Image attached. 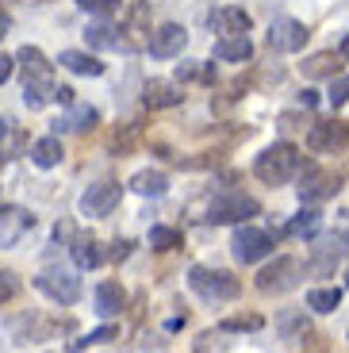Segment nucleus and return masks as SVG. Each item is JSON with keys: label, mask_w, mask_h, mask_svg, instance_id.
<instances>
[{"label": "nucleus", "mask_w": 349, "mask_h": 353, "mask_svg": "<svg viewBox=\"0 0 349 353\" xmlns=\"http://www.w3.org/2000/svg\"><path fill=\"white\" fill-rule=\"evenodd\" d=\"M127 254H131V242H115V250H112L115 261H119V257H127Z\"/></svg>", "instance_id": "36"}, {"label": "nucleus", "mask_w": 349, "mask_h": 353, "mask_svg": "<svg viewBox=\"0 0 349 353\" xmlns=\"http://www.w3.org/2000/svg\"><path fill=\"white\" fill-rule=\"evenodd\" d=\"M346 284H349V276H346Z\"/></svg>", "instance_id": "39"}, {"label": "nucleus", "mask_w": 349, "mask_h": 353, "mask_svg": "<svg viewBox=\"0 0 349 353\" xmlns=\"http://www.w3.org/2000/svg\"><path fill=\"white\" fill-rule=\"evenodd\" d=\"M338 54H341V58H346V62H349V35L341 39V50H338Z\"/></svg>", "instance_id": "38"}, {"label": "nucleus", "mask_w": 349, "mask_h": 353, "mask_svg": "<svg viewBox=\"0 0 349 353\" xmlns=\"http://www.w3.org/2000/svg\"><path fill=\"white\" fill-rule=\"evenodd\" d=\"M12 65H16V58H12V54H0V85L12 77Z\"/></svg>", "instance_id": "33"}, {"label": "nucleus", "mask_w": 349, "mask_h": 353, "mask_svg": "<svg viewBox=\"0 0 349 353\" xmlns=\"http://www.w3.org/2000/svg\"><path fill=\"white\" fill-rule=\"evenodd\" d=\"M31 161H35L39 169H54L61 161V142L58 134H46V139H39L35 146H31Z\"/></svg>", "instance_id": "21"}, {"label": "nucleus", "mask_w": 349, "mask_h": 353, "mask_svg": "<svg viewBox=\"0 0 349 353\" xmlns=\"http://www.w3.org/2000/svg\"><path fill=\"white\" fill-rule=\"evenodd\" d=\"M150 246L154 250H177L181 246V230H173V227H150Z\"/></svg>", "instance_id": "28"}, {"label": "nucleus", "mask_w": 349, "mask_h": 353, "mask_svg": "<svg viewBox=\"0 0 349 353\" xmlns=\"http://www.w3.org/2000/svg\"><path fill=\"white\" fill-rule=\"evenodd\" d=\"M299 169H303V154H299L292 142H272V146H265V150L257 154V161H253V173H257V181H265V185H288Z\"/></svg>", "instance_id": "2"}, {"label": "nucleus", "mask_w": 349, "mask_h": 353, "mask_svg": "<svg viewBox=\"0 0 349 353\" xmlns=\"http://www.w3.org/2000/svg\"><path fill=\"white\" fill-rule=\"evenodd\" d=\"M58 65L70 70V73H81V77H100V73H104V62L92 58V54H85V50H61Z\"/></svg>", "instance_id": "16"}, {"label": "nucleus", "mask_w": 349, "mask_h": 353, "mask_svg": "<svg viewBox=\"0 0 349 353\" xmlns=\"http://www.w3.org/2000/svg\"><path fill=\"white\" fill-rule=\"evenodd\" d=\"M211 27L219 31V39L246 35V31H250V12H242V8H219V12H211Z\"/></svg>", "instance_id": "15"}, {"label": "nucleus", "mask_w": 349, "mask_h": 353, "mask_svg": "<svg viewBox=\"0 0 349 353\" xmlns=\"http://www.w3.org/2000/svg\"><path fill=\"white\" fill-rule=\"evenodd\" d=\"M35 288L43 296H50L54 303H77L81 296V276H73L70 269H43L35 276Z\"/></svg>", "instance_id": "6"}, {"label": "nucleus", "mask_w": 349, "mask_h": 353, "mask_svg": "<svg viewBox=\"0 0 349 353\" xmlns=\"http://www.w3.org/2000/svg\"><path fill=\"white\" fill-rule=\"evenodd\" d=\"M265 327V319L261 315H230L219 323V330L223 334H238V330H261Z\"/></svg>", "instance_id": "27"}, {"label": "nucleus", "mask_w": 349, "mask_h": 353, "mask_svg": "<svg viewBox=\"0 0 349 353\" xmlns=\"http://www.w3.org/2000/svg\"><path fill=\"white\" fill-rule=\"evenodd\" d=\"M81 12H92V16L100 19H112L115 12H119V0H77Z\"/></svg>", "instance_id": "29"}, {"label": "nucleus", "mask_w": 349, "mask_h": 353, "mask_svg": "<svg viewBox=\"0 0 349 353\" xmlns=\"http://www.w3.org/2000/svg\"><path fill=\"white\" fill-rule=\"evenodd\" d=\"M123 303H127V292H123V284L119 281H104V284H97V315L100 319H115L123 311Z\"/></svg>", "instance_id": "13"}, {"label": "nucleus", "mask_w": 349, "mask_h": 353, "mask_svg": "<svg viewBox=\"0 0 349 353\" xmlns=\"http://www.w3.org/2000/svg\"><path fill=\"white\" fill-rule=\"evenodd\" d=\"M307 35H311V31H307L299 19H288V16H280V19H272V23H269V46H272V50H280V54L303 50Z\"/></svg>", "instance_id": "9"}, {"label": "nucleus", "mask_w": 349, "mask_h": 353, "mask_svg": "<svg viewBox=\"0 0 349 353\" xmlns=\"http://www.w3.org/2000/svg\"><path fill=\"white\" fill-rule=\"evenodd\" d=\"M85 39H88V46H97V50H112V46H119L123 43V35L115 31L108 19H100V23H92L85 31Z\"/></svg>", "instance_id": "23"}, {"label": "nucleus", "mask_w": 349, "mask_h": 353, "mask_svg": "<svg viewBox=\"0 0 349 353\" xmlns=\"http://www.w3.org/2000/svg\"><path fill=\"white\" fill-rule=\"evenodd\" d=\"M35 227V215L23 212V208H4L0 212V246H16L19 234Z\"/></svg>", "instance_id": "12"}, {"label": "nucleus", "mask_w": 349, "mask_h": 353, "mask_svg": "<svg viewBox=\"0 0 349 353\" xmlns=\"http://www.w3.org/2000/svg\"><path fill=\"white\" fill-rule=\"evenodd\" d=\"M230 250H235V257L242 265H253V261H261V257L272 254V234L269 230H257V227H238Z\"/></svg>", "instance_id": "8"}, {"label": "nucleus", "mask_w": 349, "mask_h": 353, "mask_svg": "<svg viewBox=\"0 0 349 353\" xmlns=\"http://www.w3.org/2000/svg\"><path fill=\"white\" fill-rule=\"evenodd\" d=\"M100 123V112L92 104H70V115L61 119V131H73V134H85V131H92V127Z\"/></svg>", "instance_id": "17"}, {"label": "nucleus", "mask_w": 349, "mask_h": 353, "mask_svg": "<svg viewBox=\"0 0 349 353\" xmlns=\"http://www.w3.org/2000/svg\"><path fill=\"white\" fill-rule=\"evenodd\" d=\"M119 196H123V188L115 185V181H97V185H88L85 192H81V215H88V219H104V215L115 212Z\"/></svg>", "instance_id": "7"}, {"label": "nucleus", "mask_w": 349, "mask_h": 353, "mask_svg": "<svg viewBox=\"0 0 349 353\" xmlns=\"http://www.w3.org/2000/svg\"><path fill=\"white\" fill-rule=\"evenodd\" d=\"M334 70H338V62H334L330 50L311 54V58L303 62V77H334Z\"/></svg>", "instance_id": "26"}, {"label": "nucleus", "mask_w": 349, "mask_h": 353, "mask_svg": "<svg viewBox=\"0 0 349 353\" xmlns=\"http://www.w3.org/2000/svg\"><path fill=\"white\" fill-rule=\"evenodd\" d=\"M341 303V288H311L307 292V307L319 311V315H330Z\"/></svg>", "instance_id": "24"}, {"label": "nucleus", "mask_w": 349, "mask_h": 353, "mask_svg": "<svg viewBox=\"0 0 349 353\" xmlns=\"http://www.w3.org/2000/svg\"><path fill=\"white\" fill-rule=\"evenodd\" d=\"M299 104H303V108H315V104H319V97L307 88V92H299Z\"/></svg>", "instance_id": "37"}, {"label": "nucleus", "mask_w": 349, "mask_h": 353, "mask_svg": "<svg viewBox=\"0 0 349 353\" xmlns=\"http://www.w3.org/2000/svg\"><path fill=\"white\" fill-rule=\"evenodd\" d=\"M142 100H146L150 108H173L184 100V92L177 85H169V81H150L146 92H142Z\"/></svg>", "instance_id": "20"}, {"label": "nucleus", "mask_w": 349, "mask_h": 353, "mask_svg": "<svg viewBox=\"0 0 349 353\" xmlns=\"http://www.w3.org/2000/svg\"><path fill=\"white\" fill-rule=\"evenodd\" d=\"M346 142H349V131H346V123H338V119L315 123L311 131H307V150L311 154H334V150H341Z\"/></svg>", "instance_id": "11"}, {"label": "nucleus", "mask_w": 349, "mask_h": 353, "mask_svg": "<svg viewBox=\"0 0 349 353\" xmlns=\"http://www.w3.org/2000/svg\"><path fill=\"white\" fill-rule=\"evenodd\" d=\"M299 276H303V269H299L296 257H272V265H265L257 273V288L265 296H284L299 284Z\"/></svg>", "instance_id": "5"}, {"label": "nucleus", "mask_w": 349, "mask_h": 353, "mask_svg": "<svg viewBox=\"0 0 349 353\" xmlns=\"http://www.w3.org/2000/svg\"><path fill=\"white\" fill-rule=\"evenodd\" d=\"M253 215H261V203L253 200V196H242V192L215 196L208 203V223H250Z\"/></svg>", "instance_id": "4"}, {"label": "nucleus", "mask_w": 349, "mask_h": 353, "mask_svg": "<svg viewBox=\"0 0 349 353\" xmlns=\"http://www.w3.org/2000/svg\"><path fill=\"white\" fill-rule=\"evenodd\" d=\"M326 100H330L334 108L349 104V73H341V77H334V85H330V92H326Z\"/></svg>", "instance_id": "31"}, {"label": "nucleus", "mask_w": 349, "mask_h": 353, "mask_svg": "<svg viewBox=\"0 0 349 353\" xmlns=\"http://www.w3.org/2000/svg\"><path fill=\"white\" fill-rule=\"evenodd\" d=\"M292 234H303V239H311L315 230H319V212H299L296 219L288 223Z\"/></svg>", "instance_id": "30"}, {"label": "nucleus", "mask_w": 349, "mask_h": 353, "mask_svg": "<svg viewBox=\"0 0 349 353\" xmlns=\"http://www.w3.org/2000/svg\"><path fill=\"white\" fill-rule=\"evenodd\" d=\"M184 46H188V31H184L181 23H161L157 31H150V39H146V50L154 54V58H177Z\"/></svg>", "instance_id": "10"}, {"label": "nucleus", "mask_w": 349, "mask_h": 353, "mask_svg": "<svg viewBox=\"0 0 349 353\" xmlns=\"http://www.w3.org/2000/svg\"><path fill=\"white\" fill-rule=\"evenodd\" d=\"M8 31H12V16H8L4 8H0V39L8 35Z\"/></svg>", "instance_id": "35"}, {"label": "nucleus", "mask_w": 349, "mask_h": 353, "mask_svg": "<svg viewBox=\"0 0 349 353\" xmlns=\"http://www.w3.org/2000/svg\"><path fill=\"white\" fill-rule=\"evenodd\" d=\"M131 188L139 196H166L169 181H166V173H157V169H142V173L131 176Z\"/></svg>", "instance_id": "22"}, {"label": "nucleus", "mask_w": 349, "mask_h": 353, "mask_svg": "<svg viewBox=\"0 0 349 353\" xmlns=\"http://www.w3.org/2000/svg\"><path fill=\"white\" fill-rule=\"evenodd\" d=\"M54 100H58V104H73V88L70 85H58V88H54Z\"/></svg>", "instance_id": "34"}, {"label": "nucleus", "mask_w": 349, "mask_h": 353, "mask_svg": "<svg viewBox=\"0 0 349 353\" xmlns=\"http://www.w3.org/2000/svg\"><path fill=\"white\" fill-rule=\"evenodd\" d=\"M19 65H23V104L27 108H46L54 100V65L46 62V54L39 46H23L19 50Z\"/></svg>", "instance_id": "1"}, {"label": "nucleus", "mask_w": 349, "mask_h": 353, "mask_svg": "<svg viewBox=\"0 0 349 353\" xmlns=\"http://www.w3.org/2000/svg\"><path fill=\"white\" fill-rule=\"evenodd\" d=\"M338 192V181L323 169H303V185H299V200H326Z\"/></svg>", "instance_id": "14"}, {"label": "nucleus", "mask_w": 349, "mask_h": 353, "mask_svg": "<svg viewBox=\"0 0 349 353\" xmlns=\"http://www.w3.org/2000/svg\"><path fill=\"white\" fill-rule=\"evenodd\" d=\"M12 296H19V276L4 269V273H0V303H8Z\"/></svg>", "instance_id": "32"}, {"label": "nucleus", "mask_w": 349, "mask_h": 353, "mask_svg": "<svg viewBox=\"0 0 349 353\" xmlns=\"http://www.w3.org/2000/svg\"><path fill=\"white\" fill-rule=\"evenodd\" d=\"M215 58L219 62H250L253 58V43L246 35H227L215 43Z\"/></svg>", "instance_id": "19"}, {"label": "nucleus", "mask_w": 349, "mask_h": 353, "mask_svg": "<svg viewBox=\"0 0 349 353\" xmlns=\"http://www.w3.org/2000/svg\"><path fill=\"white\" fill-rule=\"evenodd\" d=\"M100 246H97V239H77L73 242V265L77 269H97L100 265Z\"/></svg>", "instance_id": "25"}, {"label": "nucleus", "mask_w": 349, "mask_h": 353, "mask_svg": "<svg viewBox=\"0 0 349 353\" xmlns=\"http://www.w3.org/2000/svg\"><path fill=\"white\" fill-rule=\"evenodd\" d=\"M188 288L208 303H219V300H235L242 292V281L227 269H208V265H192L188 269Z\"/></svg>", "instance_id": "3"}, {"label": "nucleus", "mask_w": 349, "mask_h": 353, "mask_svg": "<svg viewBox=\"0 0 349 353\" xmlns=\"http://www.w3.org/2000/svg\"><path fill=\"white\" fill-rule=\"evenodd\" d=\"M338 261H341V242L338 239H334V242H319V246H315V254H311V261H307V273L326 276Z\"/></svg>", "instance_id": "18"}]
</instances>
